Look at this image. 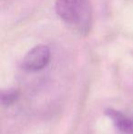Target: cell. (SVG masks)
<instances>
[{"instance_id": "cell-1", "label": "cell", "mask_w": 133, "mask_h": 134, "mask_svg": "<svg viewBox=\"0 0 133 134\" xmlns=\"http://www.w3.org/2000/svg\"><path fill=\"white\" fill-rule=\"evenodd\" d=\"M55 12L60 20L78 35L87 37L94 25L91 0H56Z\"/></svg>"}, {"instance_id": "cell-2", "label": "cell", "mask_w": 133, "mask_h": 134, "mask_svg": "<svg viewBox=\"0 0 133 134\" xmlns=\"http://www.w3.org/2000/svg\"><path fill=\"white\" fill-rule=\"evenodd\" d=\"M51 58V52L48 46L38 44L33 47L24 56L22 68L27 71H38L48 66Z\"/></svg>"}, {"instance_id": "cell-3", "label": "cell", "mask_w": 133, "mask_h": 134, "mask_svg": "<svg viewBox=\"0 0 133 134\" xmlns=\"http://www.w3.org/2000/svg\"><path fill=\"white\" fill-rule=\"evenodd\" d=\"M106 115L113 121L120 132L125 134H133V121L120 111L112 109H108L105 111Z\"/></svg>"}, {"instance_id": "cell-4", "label": "cell", "mask_w": 133, "mask_h": 134, "mask_svg": "<svg viewBox=\"0 0 133 134\" xmlns=\"http://www.w3.org/2000/svg\"><path fill=\"white\" fill-rule=\"evenodd\" d=\"M19 98V92L16 88H8L1 93V103L3 106L9 107L15 104Z\"/></svg>"}]
</instances>
